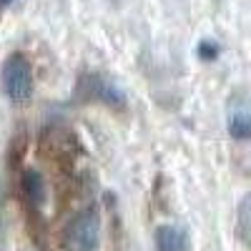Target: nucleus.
<instances>
[{"mask_svg":"<svg viewBox=\"0 0 251 251\" xmlns=\"http://www.w3.org/2000/svg\"><path fill=\"white\" fill-rule=\"evenodd\" d=\"M3 91L10 100L23 103L33 96V68L23 53H13L3 63Z\"/></svg>","mask_w":251,"mask_h":251,"instance_id":"f257e3e1","label":"nucleus"},{"mask_svg":"<svg viewBox=\"0 0 251 251\" xmlns=\"http://www.w3.org/2000/svg\"><path fill=\"white\" fill-rule=\"evenodd\" d=\"M100 236V221L93 208H86L78 216H73L66 226V244L73 251H93Z\"/></svg>","mask_w":251,"mask_h":251,"instance_id":"f03ea898","label":"nucleus"},{"mask_svg":"<svg viewBox=\"0 0 251 251\" xmlns=\"http://www.w3.org/2000/svg\"><path fill=\"white\" fill-rule=\"evenodd\" d=\"M80 88H83V98L86 100H100V103H108V106H116V108L123 106L121 91L116 86H111V83L106 78H100V75L80 78Z\"/></svg>","mask_w":251,"mask_h":251,"instance_id":"7ed1b4c3","label":"nucleus"},{"mask_svg":"<svg viewBox=\"0 0 251 251\" xmlns=\"http://www.w3.org/2000/svg\"><path fill=\"white\" fill-rule=\"evenodd\" d=\"M20 194H23L28 208L38 211L46 201V181H43V174L38 169H25L20 174Z\"/></svg>","mask_w":251,"mask_h":251,"instance_id":"20e7f679","label":"nucleus"},{"mask_svg":"<svg viewBox=\"0 0 251 251\" xmlns=\"http://www.w3.org/2000/svg\"><path fill=\"white\" fill-rule=\"evenodd\" d=\"M156 251H186V234L178 226H158L156 228Z\"/></svg>","mask_w":251,"mask_h":251,"instance_id":"39448f33","label":"nucleus"},{"mask_svg":"<svg viewBox=\"0 0 251 251\" xmlns=\"http://www.w3.org/2000/svg\"><path fill=\"white\" fill-rule=\"evenodd\" d=\"M239 236L244 244L251 246V194L239 206Z\"/></svg>","mask_w":251,"mask_h":251,"instance_id":"423d86ee","label":"nucleus"},{"mask_svg":"<svg viewBox=\"0 0 251 251\" xmlns=\"http://www.w3.org/2000/svg\"><path fill=\"white\" fill-rule=\"evenodd\" d=\"M228 133H231L236 141L251 138V116H244V113L234 116L231 121H228Z\"/></svg>","mask_w":251,"mask_h":251,"instance_id":"0eeeda50","label":"nucleus"},{"mask_svg":"<svg viewBox=\"0 0 251 251\" xmlns=\"http://www.w3.org/2000/svg\"><path fill=\"white\" fill-rule=\"evenodd\" d=\"M199 55L208 60V58H214V55H216V48H214V46H208V43H201V46H199Z\"/></svg>","mask_w":251,"mask_h":251,"instance_id":"6e6552de","label":"nucleus"},{"mask_svg":"<svg viewBox=\"0 0 251 251\" xmlns=\"http://www.w3.org/2000/svg\"><path fill=\"white\" fill-rule=\"evenodd\" d=\"M13 3V0H0V5H10Z\"/></svg>","mask_w":251,"mask_h":251,"instance_id":"1a4fd4ad","label":"nucleus"}]
</instances>
